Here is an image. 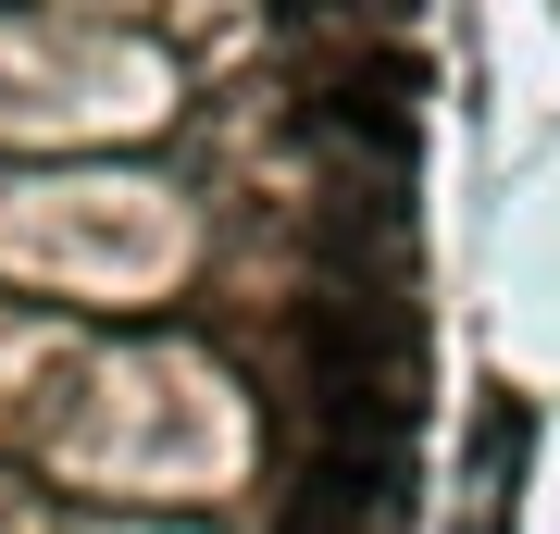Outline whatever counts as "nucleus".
Here are the masks:
<instances>
[{"instance_id": "obj_1", "label": "nucleus", "mask_w": 560, "mask_h": 534, "mask_svg": "<svg viewBox=\"0 0 560 534\" xmlns=\"http://www.w3.org/2000/svg\"><path fill=\"white\" fill-rule=\"evenodd\" d=\"M300 373H312L324 436H374V448L411 436L423 360H411V323L386 311V298H312L300 311Z\"/></svg>"}, {"instance_id": "obj_2", "label": "nucleus", "mask_w": 560, "mask_h": 534, "mask_svg": "<svg viewBox=\"0 0 560 534\" xmlns=\"http://www.w3.org/2000/svg\"><path fill=\"white\" fill-rule=\"evenodd\" d=\"M349 13H411V0H349Z\"/></svg>"}]
</instances>
